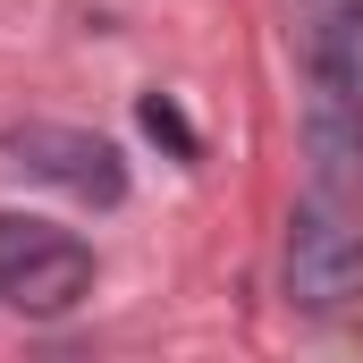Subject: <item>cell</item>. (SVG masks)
<instances>
[{
	"label": "cell",
	"mask_w": 363,
	"mask_h": 363,
	"mask_svg": "<svg viewBox=\"0 0 363 363\" xmlns=\"http://www.w3.org/2000/svg\"><path fill=\"white\" fill-rule=\"evenodd\" d=\"M144 127H152V135H161L178 161H194V152H203V144H194V127L178 118V101H169V93H144Z\"/></svg>",
	"instance_id": "cell-5"
},
{
	"label": "cell",
	"mask_w": 363,
	"mask_h": 363,
	"mask_svg": "<svg viewBox=\"0 0 363 363\" xmlns=\"http://www.w3.org/2000/svg\"><path fill=\"white\" fill-rule=\"evenodd\" d=\"M313 68H321V93H330V101L363 110V0L330 9V26H321V43H313Z\"/></svg>",
	"instance_id": "cell-4"
},
{
	"label": "cell",
	"mask_w": 363,
	"mask_h": 363,
	"mask_svg": "<svg viewBox=\"0 0 363 363\" xmlns=\"http://www.w3.org/2000/svg\"><path fill=\"white\" fill-rule=\"evenodd\" d=\"M287 296L304 313H338L363 296V228H347L338 211H296L287 228Z\"/></svg>",
	"instance_id": "cell-2"
},
{
	"label": "cell",
	"mask_w": 363,
	"mask_h": 363,
	"mask_svg": "<svg viewBox=\"0 0 363 363\" xmlns=\"http://www.w3.org/2000/svg\"><path fill=\"white\" fill-rule=\"evenodd\" d=\"M93 287V254L77 228H51L34 211H0V296L34 321L68 313L77 296Z\"/></svg>",
	"instance_id": "cell-1"
},
{
	"label": "cell",
	"mask_w": 363,
	"mask_h": 363,
	"mask_svg": "<svg viewBox=\"0 0 363 363\" xmlns=\"http://www.w3.org/2000/svg\"><path fill=\"white\" fill-rule=\"evenodd\" d=\"M9 161H17L26 178H43V186H68L77 203H118V194H127L118 152H110L101 135H85V127H51V118L9 127Z\"/></svg>",
	"instance_id": "cell-3"
}]
</instances>
